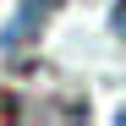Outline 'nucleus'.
I'll return each mask as SVG.
<instances>
[{
	"label": "nucleus",
	"instance_id": "nucleus-1",
	"mask_svg": "<svg viewBox=\"0 0 126 126\" xmlns=\"http://www.w3.org/2000/svg\"><path fill=\"white\" fill-rule=\"evenodd\" d=\"M60 6V0H22V11H16V22L0 33V44L6 49H22V44H33L38 33H44V22H49V11Z\"/></svg>",
	"mask_w": 126,
	"mask_h": 126
},
{
	"label": "nucleus",
	"instance_id": "nucleus-2",
	"mask_svg": "<svg viewBox=\"0 0 126 126\" xmlns=\"http://www.w3.org/2000/svg\"><path fill=\"white\" fill-rule=\"evenodd\" d=\"M115 121H126V110H115Z\"/></svg>",
	"mask_w": 126,
	"mask_h": 126
}]
</instances>
